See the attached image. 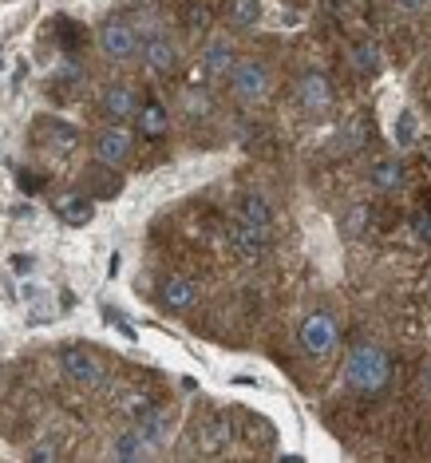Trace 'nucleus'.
<instances>
[{
	"instance_id": "1",
	"label": "nucleus",
	"mask_w": 431,
	"mask_h": 463,
	"mask_svg": "<svg viewBox=\"0 0 431 463\" xmlns=\"http://www.w3.org/2000/svg\"><path fill=\"white\" fill-rule=\"evenodd\" d=\"M392 356L380 341H356L344 356V384L361 396H376L392 384Z\"/></svg>"
},
{
	"instance_id": "2",
	"label": "nucleus",
	"mask_w": 431,
	"mask_h": 463,
	"mask_svg": "<svg viewBox=\"0 0 431 463\" xmlns=\"http://www.w3.org/2000/svg\"><path fill=\"white\" fill-rule=\"evenodd\" d=\"M99 52L111 60V64H131L143 52V36L135 28L131 16H108L99 24Z\"/></svg>"
},
{
	"instance_id": "3",
	"label": "nucleus",
	"mask_w": 431,
	"mask_h": 463,
	"mask_svg": "<svg viewBox=\"0 0 431 463\" xmlns=\"http://www.w3.org/2000/svg\"><path fill=\"white\" fill-rule=\"evenodd\" d=\"M226 80H230V91H234V99L246 103V108H258V103H266L269 91H273L269 68L261 64V60H254V56H241Z\"/></svg>"
},
{
	"instance_id": "4",
	"label": "nucleus",
	"mask_w": 431,
	"mask_h": 463,
	"mask_svg": "<svg viewBox=\"0 0 431 463\" xmlns=\"http://www.w3.org/2000/svg\"><path fill=\"white\" fill-rule=\"evenodd\" d=\"M301 353L313 356V361H324V356L336 353V345H341V329H336V321L329 313H309V317L301 321Z\"/></svg>"
},
{
	"instance_id": "5",
	"label": "nucleus",
	"mask_w": 431,
	"mask_h": 463,
	"mask_svg": "<svg viewBox=\"0 0 431 463\" xmlns=\"http://www.w3.org/2000/svg\"><path fill=\"white\" fill-rule=\"evenodd\" d=\"M131 155H135V139L123 123H111V128L96 131V139H91V159L111 166V171H123L131 163Z\"/></svg>"
},
{
	"instance_id": "6",
	"label": "nucleus",
	"mask_w": 431,
	"mask_h": 463,
	"mask_svg": "<svg viewBox=\"0 0 431 463\" xmlns=\"http://www.w3.org/2000/svg\"><path fill=\"white\" fill-rule=\"evenodd\" d=\"M60 368H64V376L71 384H80V388H99L103 384L99 356L91 349H83V345H68V349H60Z\"/></svg>"
},
{
	"instance_id": "7",
	"label": "nucleus",
	"mask_w": 431,
	"mask_h": 463,
	"mask_svg": "<svg viewBox=\"0 0 431 463\" xmlns=\"http://www.w3.org/2000/svg\"><path fill=\"white\" fill-rule=\"evenodd\" d=\"M139 108H143L139 88H135V83H123V80L108 83V88H103V96H99V111L108 115L111 123H135Z\"/></svg>"
},
{
	"instance_id": "8",
	"label": "nucleus",
	"mask_w": 431,
	"mask_h": 463,
	"mask_svg": "<svg viewBox=\"0 0 431 463\" xmlns=\"http://www.w3.org/2000/svg\"><path fill=\"white\" fill-rule=\"evenodd\" d=\"M159 305L166 313H174V317L191 313L198 305V281L191 273H166L163 286H159Z\"/></svg>"
},
{
	"instance_id": "9",
	"label": "nucleus",
	"mask_w": 431,
	"mask_h": 463,
	"mask_svg": "<svg viewBox=\"0 0 431 463\" xmlns=\"http://www.w3.org/2000/svg\"><path fill=\"white\" fill-rule=\"evenodd\" d=\"M143 64L151 76H171V71L178 68V60H183V52H178V44L171 36H163V33H155L151 40H143Z\"/></svg>"
},
{
	"instance_id": "10",
	"label": "nucleus",
	"mask_w": 431,
	"mask_h": 463,
	"mask_svg": "<svg viewBox=\"0 0 431 463\" xmlns=\"http://www.w3.org/2000/svg\"><path fill=\"white\" fill-rule=\"evenodd\" d=\"M333 83L329 76H321V71H305V76H297V103L309 115H324L333 108Z\"/></svg>"
},
{
	"instance_id": "11",
	"label": "nucleus",
	"mask_w": 431,
	"mask_h": 463,
	"mask_svg": "<svg viewBox=\"0 0 431 463\" xmlns=\"http://www.w3.org/2000/svg\"><path fill=\"white\" fill-rule=\"evenodd\" d=\"M230 246H234V254L238 258H246V261H261V258H269V230H258V226H249V222H238L230 226Z\"/></svg>"
},
{
	"instance_id": "12",
	"label": "nucleus",
	"mask_w": 431,
	"mask_h": 463,
	"mask_svg": "<svg viewBox=\"0 0 431 463\" xmlns=\"http://www.w3.org/2000/svg\"><path fill=\"white\" fill-rule=\"evenodd\" d=\"M159 451H163V448H155L139 428H123L119 436L111 439V451H108V456H111V459H155Z\"/></svg>"
},
{
	"instance_id": "13",
	"label": "nucleus",
	"mask_w": 431,
	"mask_h": 463,
	"mask_svg": "<svg viewBox=\"0 0 431 463\" xmlns=\"http://www.w3.org/2000/svg\"><path fill=\"white\" fill-rule=\"evenodd\" d=\"M238 214H241V222H249L258 230H273V226H277V206H273L261 191H246V194H241L238 198Z\"/></svg>"
},
{
	"instance_id": "14",
	"label": "nucleus",
	"mask_w": 431,
	"mask_h": 463,
	"mask_svg": "<svg viewBox=\"0 0 431 463\" xmlns=\"http://www.w3.org/2000/svg\"><path fill=\"white\" fill-rule=\"evenodd\" d=\"M198 451H202V456H218V451H222L226 444H230V436H234V431H230V420L226 416H206L202 424H198Z\"/></svg>"
},
{
	"instance_id": "15",
	"label": "nucleus",
	"mask_w": 431,
	"mask_h": 463,
	"mask_svg": "<svg viewBox=\"0 0 431 463\" xmlns=\"http://www.w3.org/2000/svg\"><path fill=\"white\" fill-rule=\"evenodd\" d=\"M135 128H139V135H146V139H166V131H171V111H166L159 99H146L139 115H135Z\"/></svg>"
},
{
	"instance_id": "16",
	"label": "nucleus",
	"mask_w": 431,
	"mask_h": 463,
	"mask_svg": "<svg viewBox=\"0 0 431 463\" xmlns=\"http://www.w3.org/2000/svg\"><path fill=\"white\" fill-rule=\"evenodd\" d=\"M368 183H372L376 194H396L399 186L408 183V171L399 159H380V163H372V171H368Z\"/></svg>"
},
{
	"instance_id": "17",
	"label": "nucleus",
	"mask_w": 431,
	"mask_h": 463,
	"mask_svg": "<svg viewBox=\"0 0 431 463\" xmlns=\"http://www.w3.org/2000/svg\"><path fill=\"white\" fill-rule=\"evenodd\" d=\"M56 214L64 218L68 226H88L91 218H96V198L83 194V191L64 194V198H56Z\"/></svg>"
},
{
	"instance_id": "18",
	"label": "nucleus",
	"mask_w": 431,
	"mask_h": 463,
	"mask_svg": "<svg viewBox=\"0 0 431 463\" xmlns=\"http://www.w3.org/2000/svg\"><path fill=\"white\" fill-rule=\"evenodd\" d=\"M202 64H206V71L214 80H226L230 71H234V64H238L234 44H230V40H210L206 52H202Z\"/></svg>"
},
{
	"instance_id": "19",
	"label": "nucleus",
	"mask_w": 431,
	"mask_h": 463,
	"mask_svg": "<svg viewBox=\"0 0 431 463\" xmlns=\"http://www.w3.org/2000/svg\"><path fill=\"white\" fill-rule=\"evenodd\" d=\"M135 428H139L155 448H163L166 444V431H171V420H166V412L159 404H151V408H143V412L135 416Z\"/></svg>"
},
{
	"instance_id": "20",
	"label": "nucleus",
	"mask_w": 431,
	"mask_h": 463,
	"mask_svg": "<svg viewBox=\"0 0 431 463\" xmlns=\"http://www.w3.org/2000/svg\"><path fill=\"white\" fill-rule=\"evenodd\" d=\"M44 143L52 146L56 155H71L80 143V131L71 123H60V119H44Z\"/></svg>"
},
{
	"instance_id": "21",
	"label": "nucleus",
	"mask_w": 431,
	"mask_h": 463,
	"mask_svg": "<svg viewBox=\"0 0 431 463\" xmlns=\"http://www.w3.org/2000/svg\"><path fill=\"white\" fill-rule=\"evenodd\" d=\"M380 56H384V52H380L376 40H361V44H352V68L361 71V76H376L380 64H384Z\"/></svg>"
},
{
	"instance_id": "22",
	"label": "nucleus",
	"mask_w": 431,
	"mask_h": 463,
	"mask_svg": "<svg viewBox=\"0 0 431 463\" xmlns=\"http://www.w3.org/2000/svg\"><path fill=\"white\" fill-rule=\"evenodd\" d=\"M183 20L194 28V33H210V28H214V20H218V13H214V5H210V0H186V5H183Z\"/></svg>"
},
{
	"instance_id": "23",
	"label": "nucleus",
	"mask_w": 431,
	"mask_h": 463,
	"mask_svg": "<svg viewBox=\"0 0 431 463\" xmlns=\"http://www.w3.org/2000/svg\"><path fill=\"white\" fill-rule=\"evenodd\" d=\"M226 20L234 28H254L261 20V0H226Z\"/></svg>"
},
{
	"instance_id": "24",
	"label": "nucleus",
	"mask_w": 431,
	"mask_h": 463,
	"mask_svg": "<svg viewBox=\"0 0 431 463\" xmlns=\"http://www.w3.org/2000/svg\"><path fill=\"white\" fill-rule=\"evenodd\" d=\"M83 178H88V183H96V194L99 198H115V194H119V178H115V171H111V166H103V163H96V171H91V166H88V175H83ZM96 194H91V198H96Z\"/></svg>"
},
{
	"instance_id": "25",
	"label": "nucleus",
	"mask_w": 431,
	"mask_h": 463,
	"mask_svg": "<svg viewBox=\"0 0 431 463\" xmlns=\"http://www.w3.org/2000/svg\"><path fill=\"white\" fill-rule=\"evenodd\" d=\"M396 143H399V146L416 143V115H412V111L399 115V123H396Z\"/></svg>"
},
{
	"instance_id": "26",
	"label": "nucleus",
	"mask_w": 431,
	"mask_h": 463,
	"mask_svg": "<svg viewBox=\"0 0 431 463\" xmlns=\"http://www.w3.org/2000/svg\"><path fill=\"white\" fill-rule=\"evenodd\" d=\"M364 222H368V206H352V210H349V222H344V234H349V238H361Z\"/></svg>"
},
{
	"instance_id": "27",
	"label": "nucleus",
	"mask_w": 431,
	"mask_h": 463,
	"mask_svg": "<svg viewBox=\"0 0 431 463\" xmlns=\"http://www.w3.org/2000/svg\"><path fill=\"white\" fill-rule=\"evenodd\" d=\"M28 459H60V448L36 444V448H28Z\"/></svg>"
},
{
	"instance_id": "28",
	"label": "nucleus",
	"mask_w": 431,
	"mask_h": 463,
	"mask_svg": "<svg viewBox=\"0 0 431 463\" xmlns=\"http://www.w3.org/2000/svg\"><path fill=\"white\" fill-rule=\"evenodd\" d=\"M40 175H28V171H20V191H40Z\"/></svg>"
},
{
	"instance_id": "29",
	"label": "nucleus",
	"mask_w": 431,
	"mask_h": 463,
	"mask_svg": "<svg viewBox=\"0 0 431 463\" xmlns=\"http://www.w3.org/2000/svg\"><path fill=\"white\" fill-rule=\"evenodd\" d=\"M431 0H399V8H408V13H424Z\"/></svg>"
},
{
	"instance_id": "30",
	"label": "nucleus",
	"mask_w": 431,
	"mask_h": 463,
	"mask_svg": "<svg viewBox=\"0 0 431 463\" xmlns=\"http://www.w3.org/2000/svg\"><path fill=\"white\" fill-rule=\"evenodd\" d=\"M13 266H16L20 273H28V269H33V258H24V254H20V258H13Z\"/></svg>"
}]
</instances>
